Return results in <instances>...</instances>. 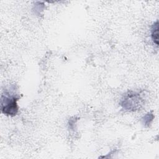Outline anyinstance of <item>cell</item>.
I'll use <instances>...</instances> for the list:
<instances>
[{
    "label": "cell",
    "mask_w": 159,
    "mask_h": 159,
    "mask_svg": "<svg viewBox=\"0 0 159 159\" xmlns=\"http://www.w3.org/2000/svg\"><path fill=\"white\" fill-rule=\"evenodd\" d=\"M121 105L126 110L135 111L143 105V99L139 93L130 92L122 99Z\"/></svg>",
    "instance_id": "6da1fadb"
},
{
    "label": "cell",
    "mask_w": 159,
    "mask_h": 159,
    "mask_svg": "<svg viewBox=\"0 0 159 159\" xmlns=\"http://www.w3.org/2000/svg\"><path fill=\"white\" fill-rule=\"evenodd\" d=\"M153 119V116L152 114L150 113H148L144 117H143V120H144V123L145 124L148 125L151 123V122L152 121Z\"/></svg>",
    "instance_id": "277c9868"
},
{
    "label": "cell",
    "mask_w": 159,
    "mask_h": 159,
    "mask_svg": "<svg viewBox=\"0 0 159 159\" xmlns=\"http://www.w3.org/2000/svg\"><path fill=\"white\" fill-rule=\"evenodd\" d=\"M1 105H2V112L5 114L14 116L17 114L18 107L17 105V98L12 96H5L4 99L2 98Z\"/></svg>",
    "instance_id": "7a4b0ae2"
},
{
    "label": "cell",
    "mask_w": 159,
    "mask_h": 159,
    "mask_svg": "<svg viewBox=\"0 0 159 159\" xmlns=\"http://www.w3.org/2000/svg\"><path fill=\"white\" fill-rule=\"evenodd\" d=\"M151 37L153 43L158 45V22L157 20L152 25L151 29Z\"/></svg>",
    "instance_id": "3957f363"
}]
</instances>
